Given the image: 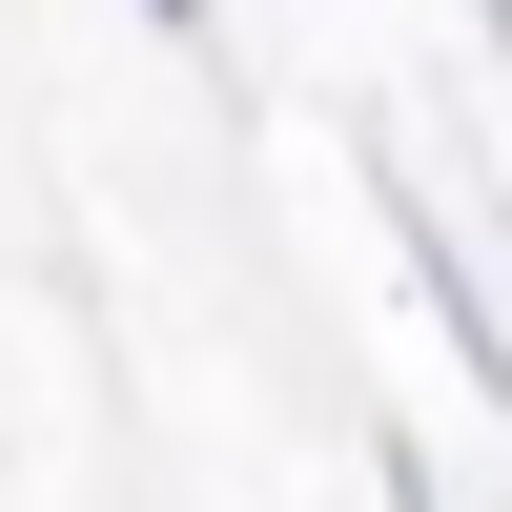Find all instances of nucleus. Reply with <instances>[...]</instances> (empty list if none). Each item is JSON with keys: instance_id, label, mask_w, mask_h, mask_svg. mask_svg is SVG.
Masks as SVG:
<instances>
[{"instance_id": "1", "label": "nucleus", "mask_w": 512, "mask_h": 512, "mask_svg": "<svg viewBox=\"0 0 512 512\" xmlns=\"http://www.w3.org/2000/svg\"><path fill=\"white\" fill-rule=\"evenodd\" d=\"M390 267L431 287V328H451V369H472V390L512 410V308H492V267H472V226H451V205H410V185H390Z\"/></svg>"}, {"instance_id": "2", "label": "nucleus", "mask_w": 512, "mask_h": 512, "mask_svg": "<svg viewBox=\"0 0 512 512\" xmlns=\"http://www.w3.org/2000/svg\"><path fill=\"white\" fill-rule=\"evenodd\" d=\"M369 472H390V512H451V492H431V451H410V431H390V451H369Z\"/></svg>"}, {"instance_id": "3", "label": "nucleus", "mask_w": 512, "mask_h": 512, "mask_svg": "<svg viewBox=\"0 0 512 512\" xmlns=\"http://www.w3.org/2000/svg\"><path fill=\"white\" fill-rule=\"evenodd\" d=\"M144 21H164V41H205V0H144Z\"/></svg>"}, {"instance_id": "4", "label": "nucleus", "mask_w": 512, "mask_h": 512, "mask_svg": "<svg viewBox=\"0 0 512 512\" xmlns=\"http://www.w3.org/2000/svg\"><path fill=\"white\" fill-rule=\"evenodd\" d=\"M472 21H492V62H512V0H472Z\"/></svg>"}]
</instances>
